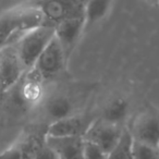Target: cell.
Wrapping results in <instances>:
<instances>
[{
  "label": "cell",
  "instance_id": "cell-6",
  "mask_svg": "<svg viewBox=\"0 0 159 159\" xmlns=\"http://www.w3.org/2000/svg\"><path fill=\"white\" fill-rule=\"evenodd\" d=\"M125 126L109 123L98 117L85 133L83 139L99 146L107 154L118 145Z\"/></svg>",
  "mask_w": 159,
  "mask_h": 159
},
{
  "label": "cell",
  "instance_id": "cell-8",
  "mask_svg": "<svg viewBox=\"0 0 159 159\" xmlns=\"http://www.w3.org/2000/svg\"><path fill=\"white\" fill-rule=\"evenodd\" d=\"M133 141L159 148V117L155 113H142L128 129Z\"/></svg>",
  "mask_w": 159,
  "mask_h": 159
},
{
  "label": "cell",
  "instance_id": "cell-10",
  "mask_svg": "<svg viewBox=\"0 0 159 159\" xmlns=\"http://www.w3.org/2000/svg\"><path fill=\"white\" fill-rule=\"evenodd\" d=\"M44 84L40 75L34 69L29 70L18 83L16 96L19 102L26 107L37 105L44 96Z\"/></svg>",
  "mask_w": 159,
  "mask_h": 159
},
{
  "label": "cell",
  "instance_id": "cell-19",
  "mask_svg": "<svg viewBox=\"0 0 159 159\" xmlns=\"http://www.w3.org/2000/svg\"><path fill=\"white\" fill-rule=\"evenodd\" d=\"M33 159H58V157L56 156L53 150L45 142L39 147V149L37 150V152H36Z\"/></svg>",
  "mask_w": 159,
  "mask_h": 159
},
{
  "label": "cell",
  "instance_id": "cell-1",
  "mask_svg": "<svg viewBox=\"0 0 159 159\" xmlns=\"http://www.w3.org/2000/svg\"><path fill=\"white\" fill-rule=\"evenodd\" d=\"M44 24V16L35 3L19 6L0 16V45H14L30 31Z\"/></svg>",
  "mask_w": 159,
  "mask_h": 159
},
{
  "label": "cell",
  "instance_id": "cell-13",
  "mask_svg": "<svg viewBox=\"0 0 159 159\" xmlns=\"http://www.w3.org/2000/svg\"><path fill=\"white\" fill-rule=\"evenodd\" d=\"M77 105L68 95H55L45 104V115L50 123L77 115ZM49 123V124H50Z\"/></svg>",
  "mask_w": 159,
  "mask_h": 159
},
{
  "label": "cell",
  "instance_id": "cell-4",
  "mask_svg": "<svg viewBox=\"0 0 159 159\" xmlns=\"http://www.w3.org/2000/svg\"><path fill=\"white\" fill-rule=\"evenodd\" d=\"M26 72L16 45H7L0 48V96L16 86Z\"/></svg>",
  "mask_w": 159,
  "mask_h": 159
},
{
  "label": "cell",
  "instance_id": "cell-11",
  "mask_svg": "<svg viewBox=\"0 0 159 159\" xmlns=\"http://www.w3.org/2000/svg\"><path fill=\"white\" fill-rule=\"evenodd\" d=\"M45 135H26L7 149L0 152V159H33L39 147L45 143Z\"/></svg>",
  "mask_w": 159,
  "mask_h": 159
},
{
  "label": "cell",
  "instance_id": "cell-16",
  "mask_svg": "<svg viewBox=\"0 0 159 159\" xmlns=\"http://www.w3.org/2000/svg\"><path fill=\"white\" fill-rule=\"evenodd\" d=\"M132 143L133 139L125 128L118 145L108 154V159H133Z\"/></svg>",
  "mask_w": 159,
  "mask_h": 159
},
{
  "label": "cell",
  "instance_id": "cell-14",
  "mask_svg": "<svg viewBox=\"0 0 159 159\" xmlns=\"http://www.w3.org/2000/svg\"><path fill=\"white\" fill-rule=\"evenodd\" d=\"M129 111H130V104L128 99L122 96H118L109 100L99 118L109 123L123 125V122L128 117Z\"/></svg>",
  "mask_w": 159,
  "mask_h": 159
},
{
  "label": "cell",
  "instance_id": "cell-9",
  "mask_svg": "<svg viewBox=\"0 0 159 159\" xmlns=\"http://www.w3.org/2000/svg\"><path fill=\"white\" fill-rule=\"evenodd\" d=\"M85 30L84 19H72L59 23L55 27V36L59 42L66 61L74 51Z\"/></svg>",
  "mask_w": 159,
  "mask_h": 159
},
{
  "label": "cell",
  "instance_id": "cell-5",
  "mask_svg": "<svg viewBox=\"0 0 159 159\" xmlns=\"http://www.w3.org/2000/svg\"><path fill=\"white\" fill-rule=\"evenodd\" d=\"M66 59L56 36L46 47L42 55L38 57L36 63L32 69L36 71L45 83L50 82L58 77L64 71Z\"/></svg>",
  "mask_w": 159,
  "mask_h": 159
},
{
  "label": "cell",
  "instance_id": "cell-7",
  "mask_svg": "<svg viewBox=\"0 0 159 159\" xmlns=\"http://www.w3.org/2000/svg\"><path fill=\"white\" fill-rule=\"evenodd\" d=\"M97 116L77 113L72 117L59 120L48 124L46 136L50 137H84Z\"/></svg>",
  "mask_w": 159,
  "mask_h": 159
},
{
  "label": "cell",
  "instance_id": "cell-12",
  "mask_svg": "<svg viewBox=\"0 0 159 159\" xmlns=\"http://www.w3.org/2000/svg\"><path fill=\"white\" fill-rule=\"evenodd\" d=\"M58 159H83V137H45Z\"/></svg>",
  "mask_w": 159,
  "mask_h": 159
},
{
  "label": "cell",
  "instance_id": "cell-3",
  "mask_svg": "<svg viewBox=\"0 0 159 159\" xmlns=\"http://www.w3.org/2000/svg\"><path fill=\"white\" fill-rule=\"evenodd\" d=\"M44 16V24L55 29L59 23L84 19L85 1H39L35 2Z\"/></svg>",
  "mask_w": 159,
  "mask_h": 159
},
{
  "label": "cell",
  "instance_id": "cell-17",
  "mask_svg": "<svg viewBox=\"0 0 159 159\" xmlns=\"http://www.w3.org/2000/svg\"><path fill=\"white\" fill-rule=\"evenodd\" d=\"M133 159H159V148L133 141Z\"/></svg>",
  "mask_w": 159,
  "mask_h": 159
},
{
  "label": "cell",
  "instance_id": "cell-20",
  "mask_svg": "<svg viewBox=\"0 0 159 159\" xmlns=\"http://www.w3.org/2000/svg\"><path fill=\"white\" fill-rule=\"evenodd\" d=\"M0 48H2V46H1V45H0Z\"/></svg>",
  "mask_w": 159,
  "mask_h": 159
},
{
  "label": "cell",
  "instance_id": "cell-15",
  "mask_svg": "<svg viewBox=\"0 0 159 159\" xmlns=\"http://www.w3.org/2000/svg\"><path fill=\"white\" fill-rule=\"evenodd\" d=\"M112 3L110 1H86L84 12L85 30L102 21L108 14ZM84 30V31H85Z\"/></svg>",
  "mask_w": 159,
  "mask_h": 159
},
{
  "label": "cell",
  "instance_id": "cell-18",
  "mask_svg": "<svg viewBox=\"0 0 159 159\" xmlns=\"http://www.w3.org/2000/svg\"><path fill=\"white\" fill-rule=\"evenodd\" d=\"M83 159H108V154L99 146L91 142L84 141Z\"/></svg>",
  "mask_w": 159,
  "mask_h": 159
},
{
  "label": "cell",
  "instance_id": "cell-2",
  "mask_svg": "<svg viewBox=\"0 0 159 159\" xmlns=\"http://www.w3.org/2000/svg\"><path fill=\"white\" fill-rule=\"evenodd\" d=\"M53 37L55 29L48 25H42L30 31L22 36L16 44H14L25 70L29 71L33 68L38 57L42 55Z\"/></svg>",
  "mask_w": 159,
  "mask_h": 159
}]
</instances>
